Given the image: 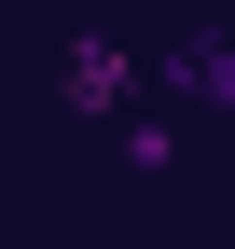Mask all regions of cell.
Returning a JSON list of instances; mask_svg holds the SVG:
<instances>
[{
	"instance_id": "cell-1",
	"label": "cell",
	"mask_w": 235,
	"mask_h": 249,
	"mask_svg": "<svg viewBox=\"0 0 235 249\" xmlns=\"http://www.w3.org/2000/svg\"><path fill=\"white\" fill-rule=\"evenodd\" d=\"M138 83H152V70H138L111 28H83V42L55 55V97H69V111H97V124H138Z\"/></svg>"
},
{
	"instance_id": "cell-2",
	"label": "cell",
	"mask_w": 235,
	"mask_h": 249,
	"mask_svg": "<svg viewBox=\"0 0 235 249\" xmlns=\"http://www.w3.org/2000/svg\"><path fill=\"white\" fill-rule=\"evenodd\" d=\"M166 83H180L194 111H235V42L221 28H180V42H166Z\"/></svg>"
}]
</instances>
